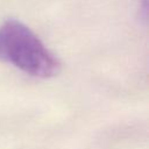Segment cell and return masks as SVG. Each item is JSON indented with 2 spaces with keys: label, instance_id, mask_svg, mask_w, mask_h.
Instances as JSON below:
<instances>
[{
  "label": "cell",
  "instance_id": "obj_1",
  "mask_svg": "<svg viewBox=\"0 0 149 149\" xmlns=\"http://www.w3.org/2000/svg\"><path fill=\"white\" fill-rule=\"evenodd\" d=\"M0 61L37 78L54 77L61 68L56 56L36 34L14 19L0 26Z\"/></svg>",
  "mask_w": 149,
  "mask_h": 149
}]
</instances>
